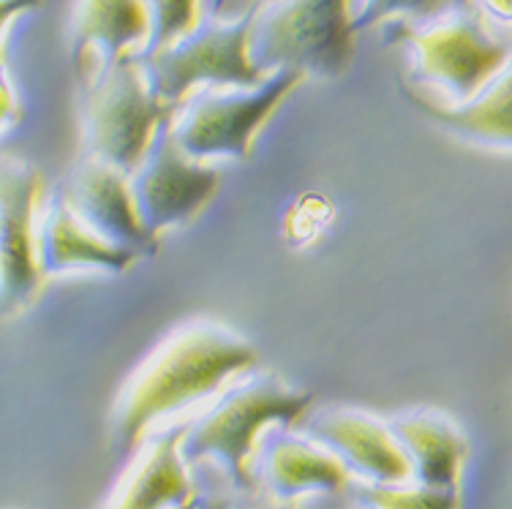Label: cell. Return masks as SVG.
<instances>
[{"mask_svg":"<svg viewBox=\"0 0 512 509\" xmlns=\"http://www.w3.org/2000/svg\"><path fill=\"white\" fill-rule=\"evenodd\" d=\"M256 360L254 346L224 324L191 322L178 327L123 384L112 412L118 447L137 450L156 422L216 395L229 379L251 371Z\"/></svg>","mask_w":512,"mask_h":509,"instance_id":"obj_1","label":"cell"},{"mask_svg":"<svg viewBox=\"0 0 512 509\" xmlns=\"http://www.w3.org/2000/svg\"><path fill=\"white\" fill-rule=\"evenodd\" d=\"M311 401V392L292 387L276 373H259L229 387L216 406L188 422L183 441L188 466L216 463L232 488L256 496V458L262 441L273 428H297L306 422Z\"/></svg>","mask_w":512,"mask_h":509,"instance_id":"obj_2","label":"cell"},{"mask_svg":"<svg viewBox=\"0 0 512 509\" xmlns=\"http://www.w3.org/2000/svg\"><path fill=\"white\" fill-rule=\"evenodd\" d=\"M180 109L153 90L139 52L112 60L85 85L82 131L88 156L134 177Z\"/></svg>","mask_w":512,"mask_h":509,"instance_id":"obj_3","label":"cell"},{"mask_svg":"<svg viewBox=\"0 0 512 509\" xmlns=\"http://www.w3.org/2000/svg\"><path fill=\"white\" fill-rule=\"evenodd\" d=\"M357 14L352 0H273L256 11L254 63L267 74L344 77L355 58Z\"/></svg>","mask_w":512,"mask_h":509,"instance_id":"obj_4","label":"cell"},{"mask_svg":"<svg viewBox=\"0 0 512 509\" xmlns=\"http://www.w3.org/2000/svg\"><path fill=\"white\" fill-rule=\"evenodd\" d=\"M256 11L248 9L237 20L221 22L207 17L191 36L175 47L139 55L145 63L150 85L158 96L183 107L191 93L205 88H259L273 74L254 63Z\"/></svg>","mask_w":512,"mask_h":509,"instance_id":"obj_5","label":"cell"},{"mask_svg":"<svg viewBox=\"0 0 512 509\" xmlns=\"http://www.w3.org/2000/svg\"><path fill=\"white\" fill-rule=\"evenodd\" d=\"M303 82L306 74L286 69L259 88L199 90L183 104L169 131L197 161H246L254 153L256 134Z\"/></svg>","mask_w":512,"mask_h":509,"instance_id":"obj_6","label":"cell"},{"mask_svg":"<svg viewBox=\"0 0 512 509\" xmlns=\"http://www.w3.org/2000/svg\"><path fill=\"white\" fill-rule=\"evenodd\" d=\"M398 39L412 49L414 74L439 85L453 107L480 96L512 60L510 44L485 28L472 3L417 28H398Z\"/></svg>","mask_w":512,"mask_h":509,"instance_id":"obj_7","label":"cell"},{"mask_svg":"<svg viewBox=\"0 0 512 509\" xmlns=\"http://www.w3.org/2000/svg\"><path fill=\"white\" fill-rule=\"evenodd\" d=\"M44 175L22 158L3 161L0 183V273H3V314H20L41 292V216H44Z\"/></svg>","mask_w":512,"mask_h":509,"instance_id":"obj_8","label":"cell"},{"mask_svg":"<svg viewBox=\"0 0 512 509\" xmlns=\"http://www.w3.org/2000/svg\"><path fill=\"white\" fill-rule=\"evenodd\" d=\"M139 216L153 237L197 221L221 188V169L210 161L191 158L172 137L169 126L161 131L156 147L137 175L131 177Z\"/></svg>","mask_w":512,"mask_h":509,"instance_id":"obj_9","label":"cell"},{"mask_svg":"<svg viewBox=\"0 0 512 509\" xmlns=\"http://www.w3.org/2000/svg\"><path fill=\"white\" fill-rule=\"evenodd\" d=\"M303 433L325 444L349 466L363 485H404L414 482L412 461L390 422L363 409L333 406L308 414Z\"/></svg>","mask_w":512,"mask_h":509,"instance_id":"obj_10","label":"cell"},{"mask_svg":"<svg viewBox=\"0 0 512 509\" xmlns=\"http://www.w3.org/2000/svg\"><path fill=\"white\" fill-rule=\"evenodd\" d=\"M256 477L259 490L281 504H297L319 493H338L355 480V474L333 450L292 428H273L267 433L256 458Z\"/></svg>","mask_w":512,"mask_h":509,"instance_id":"obj_11","label":"cell"},{"mask_svg":"<svg viewBox=\"0 0 512 509\" xmlns=\"http://www.w3.org/2000/svg\"><path fill=\"white\" fill-rule=\"evenodd\" d=\"M188 425L164 428L139 444L101 509H180L197 501L183 452Z\"/></svg>","mask_w":512,"mask_h":509,"instance_id":"obj_12","label":"cell"},{"mask_svg":"<svg viewBox=\"0 0 512 509\" xmlns=\"http://www.w3.org/2000/svg\"><path fill=\"white\" fill-rule=\"evenodd\" d=\"M63 191L79 218L99 235L134 248L139 256H153L158 251V237L150 235L139 216L137 196L126 172L109 167L99 158L85 156L74 167L69 186Z\"/></svg>","mask_w":512,"mask_h":509,"instance_id":"obj_13","label":"cell"},{"mask_svg":"<svg viewBox=\"0 0 512 509\" xmlns=\"http://www.w3.org/2000/svg\"><path fill=\"white\" fill-rule=\"evenodd\" d=\"M153 36L148 0H77L71 17V60L77 77L88 85L93 58L99 71L112 60L137 55Z\"/></svg>","mask_w":512,"mask_h":509,"instance_id":"obj_14","label":"cell"},{"mask_svg":"<svg viewBox=\"0 0 512 509\" xmlns=\"http://www.w3.org/2000/svg\"><path fill=\"white\" fill-rule=\"evenodd\" d=\"M139 254L134 248L112 243L88 226L71 207L69 196L60 188L47 199L41 216V267L47 275L77 273V270H107L123 273L134 267Z\"/></svg>","mask_w":512,"mask_h":509,"instance_id":"obj_15","label":"cell"},{"mask_svg":"<svg viewBox=\"0 0 512 509\" xmlns=\"http://www.w3.org/2000/svg\"><path fill=\"white\" fill-rule=\"evenodd\" d=\"M390 425L412 461L414 482L439 490H461L469 439L453 417L434 409H412L393 417Z\"/></svg>","mask_w":512,"mask_h":509,"instance_id":"obj_16","label":"cell"},{"mask_svg":"<svg viewBox=\"0 0 512 509\" xmlns=\"http://www.w3.org/2000/svg\"><path fill=\"white\" fill-rule=\"evenodd\" d=\"M406 98L458 139L512 150V60L480 96L458 107L431 104V98L420 96L414 90H406Z\"/></svg>","mask_w":512,"mask_h":509,"instance_id":"obj_17","label":"cell"},{"mask_svg":"<svg viewBox=\"0 0 512 509\" xmlns=\"http://www.w3.org/2000/svg\"><path fill=\"white\" fill-rule=\"evenodd\" d=\"M365 509H463L461 490H439L404 482V485H363Z\"/></svg>","mask_w":512,"mask_h":509,"instance_id":"obj_18","label":"cell"},{"mask_svg":"<svg viewBox=\"0 0 512 509\" xmlns=\"http://www.w3.org/2000/svg\"><path fill=\"white\" fill-rule=\"evenodd\" d=\"M153 14V36L139 55H156L175 47L202 25V0H148Z\"/></svg>","mask_w":512,"mask_h":509,"instance_id":"obj_19","label":"cell"},{"mask_svg":"<svg viewBox=\"0 0 512 509\" xmlns=\"http://www.w3.org/2000/svg\"><path fill=\"white\" fill-rule=\"evenodd\" d=\"M469 6V0H365L363 9L357 11V33L374 28L387 20L425 22L442 17L447 11Z\"/></svg>","mask_w":512,"mask_h":509,"instance_id":"obj_20","label":"cell"},{"mask_svg":"<svg viewBox=\"0 0 512 509\" xmlns=\"http://www.w3.org/2000/svg\"><path fill=\"white\" fill-rule=\"evenodd\" d=\"M477 3L499 22H512V0H477Z\"/></svg>","mask_w":512,"mask_h":509,"instance_id":"obj_21","label":"cell"},{"mask_svg":"<svg viewBox=\"0 0 512 509\" xmlns=\"http://www.w3.org/2000/svg\"><path fill=\"white\" fill-rule=\"evenodd\" d=\"M232 509H297V504H281V501H273L270 496L259 499V493H256V496H248L246 504H240V507Z\"/></svg>","mask_w":512,"mask_h":509,"instance_id":"obj_22","label":"cell"},{"mask_svg":"<svg viewBox=\"0 0 512 509\" xmlns=\"http://www.w3.org/2000/svg\"><path fill=\"white\" fill-rule=\"evenodd\" d=\"M199 509H232V504H224V501H216V504H202Z\"/></svg>","mask_w":512,"mask_h":509,"instance_id":"obj_23","label":"cell"},{"mask_svg":"<svg viewBox=\"0 0 512 509\" xmlns=\"http://www.w3.org/2000/svg\"><path fill=\"white\" fill-rule=\"evenodd\" d=\"M199 507H202V501H191V504H186V507H180V509H199Z\"/></svg>","mask_w":512,"mask_h":509,"instance_id":"obj_24","label":"cell"}]
</instances>
